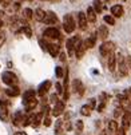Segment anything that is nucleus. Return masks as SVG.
I'll return each instance as SVG.
<instances>
[{
    "label": "nucleus",
    "mask_w": 131,
    "mask_h": 135,
    "mask_svg": "<svg viewBox=\"0 0 131 135\" xmlns=\"http://www.w3.org/2000/svg\"><path fill=\"white\" fill-rule=\"evenodd\" d=\"M44 36L50 37V39H60V33L58 28H55V27H48L47 30H44Z\"/></svg>",
    "instance_id": "nucleus-7"
},
{
    "label": "nucleus",
    "mask_w": 131,
    "mask_h": 135,
    "mask_svg": "<svg viewBox=\"0 0 131 135\" xmlns=\"http://www.w3.org/2000/svg\"><path fill=\"white\" fill-rule=\"evenodd\" d=\"M88 104H90V107H91V108L94 110V108H95V106H96V100H95V99H91Z\"/></svg>",
    "instance_id": "nucleus-40"
},
{
    "label": "nucleus",
    "mask_w": 131,
    "mask_h": 135,
    "mask_svg": "<svg viewBox=\"0 0 131 135\" xmlns=\"http://www.w3.org/2000/svg\"><path fill=\"white\" fill-rule=\"evenodd\" d=\"M6 94H7L8 96H12V98H15V96H19V95H20V90H19V87L13 86V87L7 88V90H6Z\"/></svg>",
    "instance_id": "nucleus-22"
},
{
    "label": "nucleus",
    "mask_w": 131,
    "mask_h": 135,
    "mask_svg": "<svg viewBox=\"0 0 131 135\" xmlns=\"http://www.w3.org/2000/svg\"><path fill=\"white\" fill-rule=\"evenodd\" d=\"M63 120H58L56 122V127H55V135H63V128H62Z\"/></svg>",
    "instance_id": "nucleus-31"
},
{
    "label": "nucleus",
    "mask_w": 131,
    "mask_h": 135,
    "mask_svg": "<svg viewBox=\"0 0 131 135\" xmlns=\"http://www.w3.org/2000/svg\"><path fill=\"white\" fill-rule=\"evenodd\" d=\"M124 13V9L120 4H117V6H112L111 7V15L114 17H122Z\"/></svg>",
    "instance_id": "nucleus-14"
},
{
    "label": "nucleus",
    "mask_w": 131,
    "mask_h": 135,
    "mask_svg": "<svg viewBox=\"0 0 131 135\" xmlns=\"http://www.w3.org/2000/svg\"><path fill=\"white\" fill-rule=\"evenodd\" d=\"M72 90H74L75 94H78L80 96L84 94V84L82 83L80 79H74V82H72Z\"/></svg>",
    "instance_id": "nucleus-5"
},
{
    "label": "nucleus",
    "mask_w": 131,
    "mask_h": 135,
    "mask_svg": "<svg viewBox=\"0 0 131 135\" xmlns=\"http://www.w3.org/2000/svg\"><path fill=\"white\" fill-rule=\"evenodd\" d=\"M24 106H26V110L30 112V111H32V110H33L36 106H37V99H36V98H33V99L28 100V102H27Z\"/></svg>",
    "instance_id": "nucleus-25"
},
{
    "label": "nucleus",
    "mask_w": 131,
    "mask_h": 135,
    "mask_svg": "<svg viewBox=\"0 0 131 135\" xmlns=\"http://www.w3.org/2000/svg\"><path fill=\"white\" fill-rule=\"evenodd\" d=\"M58 102H59V98H58V94H56V95H55V94H54V95H51V103H52V104L55 106V104L58 103Z\"/></svg>",
    "instance_id": "nucleus-36"
},
{
    "label": "nucleus",
    "mask_w": 131,
    "mask_h": 135,
    "mask_svg": "<svg viewBox=\"0 0 131 135\" xmlns=\"http://www.w3.org/2000/svg\"><path fill=\"white\" fill-rule=\"evenodd\" d=\"M86 15H87V19H88L90 23H95L96 22V11L94 9V7H88Z\"/></svg>",
    "instance_id": "nucleus-17"
},
{
    "label": "nucleus",
    "mask_w": 131,
    "mask_h": 135,
    "mask_svg": "<svg viewBox=\"0 0 131 135\" xmlns=\"http://www.w3.org/2000/svg\"><path fill=\"white\" fill-rule=\"evenodd\" d=\"M22 32H24L27 37H31V36H32V31H31V28H30L28 26H24V27H22Z\"/></svg>",
    "instance_id": "nucleus-32"
},
{
    "label": "nucleus",
    "mask_w": 131,
    "mask_h": 135,
    "mask_svg": "<svg viewBox=\"0 0 131 135\" xmlns=\"http://www.w3.org/2000/svg\"><path fill=\"white\" fill-rule=\"evenodd\" d=\"M86 50H87V47H86L84 42H79L78 46H76V48H75V56H76V59H79V60L82 59V57L84 56Z\"/></svg>",
    "instance_id": "nucleus-11"
},
{
    "label": "nucleus",
    "mask_w": 131,
    "mask_h": 135,
    "mask_svg": "<svg viewBox=\"0 0 131 135\" xmlns=\"http://www.w3.org/2000/svg\"><path fill=\"white\" fill-rule=\"evenodd\" d=\"M43 117H44V112H43V111L35 114V115H33V120H32V126H33V127L39 126V124L43 122Z\"/></svg>",
    "instance_id": "nucleus-18"
},
{
    "label": "nucleus",
    "mask_w": 131,
    "mask_h": 135,
    "mask_svg": "<svg viewBox=\"0 0 131 135\" xmlns=\"http://www.w3.org/2000/svg\"><path fill=\"white\" fill-rule=\"evenodd\" d=\"M103 20H104V23H107L110 26H115V17L112 16V15H106L103 17Z\"/></svg>",
    "instance_id": "nucleus-30"
},
{
    "label": "nucleus",
    "mask_w": 131,
    "mask_h": 135,
    "mask_svg": "<svg viewBox=\"0 0 131 135\" xmlns=\"http://www.w3.org/2000/svg\"><path fill=\"white\" fill-rule=\"evenodd\" d=\"M102 2H108V0H102Z\"/></svg>",
    "instance_id": "nucleus-48"
},
{
    "label": "nucleus",
    "mask_w": 131,
    "mask_h": 135,
    "mask_svg": "<svg viewBox=\"0 0 131 135\" xmlns=\"http://www.w3.org/2000/svg\"><path fill=\"white\" fill-rule=\"evenodd\" d=\"M55 71H56V76H58L59 79L63 78V68H62V67H56Z\"/></svg>",
    "instance_id": "nucleus-35"
},
{
    "label": "nucleus",
    "mask_w": 131,
    "mask_h": 135,
    "mask_svg": "<svg viewBox=\"0 0 131 135\" xmlns=\"http://www.w3.org/2000/svg\"><path fill=\"white\" fill-rule=\"evenodd\" d=\"M47 51H48V54L52 56V57H56L59 55V46L58 44H54V43H48V46H47Z\"/></svg>",
    "instance_id": "nucleus-15"
},
{
    "label": "nucleus",
    "mask_w": 131,
    "mask_h": 135,
    "mask_svg": "<svg viewBox=\"0 0 131 135\" xmlns=\"http://www.w3.org/2000/svg\"><path fill=\"white\" fill-rule=\"evenodd\" d=\"M0 119L3 122L8 120V107L7 106H2L0 104Z\"/></svg>",
    "instance_id": "nucleus-23"
},
{
    "label": "nucleus",
    "mask_w": 131,
    "mask_h": 135,
    "mask_svg": "<svg viewBox=\"0 0 131 135\" xmlns=\"http://www.w3.org/2000/svg\"><path fill=\"white\" fill-rule=\"evenodd\" d=\"M64 130H67V131L71 130V122H70V120H66V122H64Z\"/></svg>",
    "instance_id": "nucleus-39"
},
{
    "label": "nucleus",
    "mask_w": 131,
    "mask_h": 135,
    "mask_svg": "<svg viewBox=\"0 0 131 135\" xmlns=\"http://www.w3.org/2000/svg\"><path fill=\"white\" fill-rule=\"evenodd\" d=\"M117 62H118V56L115 54H111L108 56V62H107V67H108V71L110 72H114L115 68H117Z\"/></svg>",
    "instance_id": "nucleus-12"
},
{
    "label": "nucleus",
    "mask_w": 131,
    "mask_h": 135,
    "mask_svg": "<svg viewBox=\"0 0 131 135\" xmlns=\"http://www.w3.org/2000/svg\"><path fill=\"white\" fill-rule=\"evenodd\" d=\"M104 106H106V102H102V103L98 106V111H99V112H102V111H103V108H104Z\"/></svg>",
    "instance_id": "nucleus-42"
},
{
    "label": "nucleus",
    "mask_w": 131,
    "mask_h": 135,
    "mask_svg": "<svg viewBox=\"0 0 131 135\" xmlns=\"http://www.w3.org/2000/svg\"><path fill=\"white\" fill-rule=\"evenodd\" d=\"M55 88H56V94L60 95V94H64V88L59 84V83H55Z\"/></svg>",
    "instance_id": "nucleus-34"
},
{
    "label": "nucleus",
    "mask_w": 131,
    "mask_h": 135,
    "mask_svg": "<svg viewBox=\"0 0 131 135\" xmlns=\"http://www.w3.org/2000/svg\"><path fill=\"white\" fill-rule=\"evenodd\" d=\"M2 80H3V83H6L7 86H11V87L16 86L17 82H19L17 80V76L12 71H4L2 74Z\"/></svg>",
    "instance_id": "nucleus-2"
},
{
    "label": "nucleus",
    "mask_w": 131,
    "mask_h": 135,
    "mask_svg": "<svg viewBox=\"0 0 131 135\" xmlns=\"http://www.w3.org/2000/svg\"><path fill=\"white\" fill-rule=\"evenodd\" d=\"M76 19H78V26H79V28H80L82 31L87 30V22H88L87 15H86L84 12L79 11V12H78V15H76Z\"/></svg>",
    "instance_id": "nucleus-4"
},
{
    "label": "nucleus",
    "mask_w": 131,
    "mask_h": 135,
    "mask_svg": "<svg viewBox=\"0 0 131 135\" xmlns=\"http://www.w3.org/2000/svg\"><path fill=\"white\" fill-rule=\"evenodd\" d=\"M114 50H115L114 42H103L102 46L99 47V52H100V55L104 56V57H108L112 52H114Z\"/></svg>",
    "instance_id": "nucleus-3"
},
{
    "label": "nucleus",
    "mask_w": 131,
    "mask_h": 135,
    "mask_svg": "<svg viewBox=\"0 0 131 135\" xmlns=\"http://www.w3.org/2000/svg\"><path fill=\"white\" fill-rule=\"evenodd\" d=\"M35 95H36V91H35V90H27V91L23 94V103L26 104L28 100L33 99V98H35Z\"/></svg>",
    "instance_id": "nucleus-20"
},
{
    "label": "nucleus",
    "mask_w": 131,
    "mask_h": 135,
    "mask_svg": "<svg viewBox=\"0 0 131 135\" xmlns=\"http://www.w3.org/2000/svg\"><path fill=\"white\" fill-rule=\"evenodd\" d=\"M51 82L50 80H46V82H43L40 86H39V88H37V94H39L40 96H44L47 92H48V90L51 88Z\"/></svg>",
    "instance_id": "nucleus-13"
},
{
    "label": "nucleus",
    "mask_w": 131,
    "mask_h": 135,
    "mask_svg": "<svg viewBox=\"0 0 131 135\" xmlns=\"http://www.w3.org/2000/svg\"><path fill=\"white\" fill-rule=\"evenodd\" d=\"M107 127H108V131L110 132H118V130H119V126H118V122L117 120H110Z\"/></svg>",
    "instance_id": "nucleus-26"
},
{
    "label": "nucleus",
    "mask_w": 131,
    "mask_h": 135,
    "mask_svg": "<svg viewBox=\"0 0 131 135\" xmlns=\"http://www.w3.org/2000/svg\"><path fill=\"white\" fill-rule=\"evenodd\" d=\"M79 42H80V40H79V37H78V36H74V37H71V39H68V40H67L66 47H67V51H68V54H70V55L75 51V48H76V46H78V43H79Z\"/></svg>",
    "instance_id": "nucleus-6"
},
{
    "label": "nucleus",
    "mask_w": 131,
    "mask_h": 135,
    "mask_svg": "<svg viewBox=\"0 0 131 135\" xmlns=\"http://www.w3.org/2000/svg\"><path fill=\"white\" fill-rule=\"evenodd\" d=\"M2 4H3V7H8L9 4H12V0H3Z\"/></svg>",
    "instance_id": "nucleus-41"
},
{
    "label": "nucleus",
    "mask_w": 131,
    "mask_h": 135,
    "mask_svg": "<svg viewBox=\"0 0 131 135\" xmlns=\"http://www.w3.org/2000/svg\"><path fill=\"white\" fill-rule=\"evenodd\" d=\"M64 111V100H59L58 103H56L54 107H52V117H59V115H62Z\"/></svg>",
    "instance_id": "nucleus-10"
},
{
    "label": "nucleus",
    "mask_w": 131,
    "mask_h": 135,
    "mask_svg": "<svg viewBox=\"0 0 131 135\" xmlns=\"http://www.w3.org/2000/svg\"><path fill=\"white\" fill-rule=\"evenodd\" d=\"M122 111H123L122 108H118V110H115V114H114V115H115V118L120 117V115H122Z\"/></svg>",
    "instance_id": "nucleus-43"
},
{
    "label": "nucleus",
    "mask_w": 131,
    "mask_h": 135,
    "mask_svg": "<svg viewBox=\"0 0 131 135\" xmlns=\"http://www.w3.org/2000/svg\"><path fill=\"white\" fill-rule=\"evenodd\" d=\"M6 42V33L3 31H0V47H2V44Z\"/></svg>",
    "instance_id": "nucleus-37"
},
{
    "label": "nucleus",
    "mask_w": 131,
    "mask_h": 135,
    "mask_svg": "<svg viewBox=\"0 0 131 135\" xmlns=\"http://www.w3.org/2000/svg\"><path fill=\"white\" fill-rule=\"evenodd\" d=\"M67 56H66V52H60V62H66Z\"/></svg>",
    "instance_id": "nucleus-44"
},
{
    "label": "nucleus",
    "mask_w": 131,
    "mask_h": 135,
    "mask_svg": "<svg viewBox=\"0 0 131 135\" xmlns=\"http://www.w3.org/2000/svg\"><path fill=\"white\" fill-rule=\"evenodd\" d=\"M75 127H76V134H80L82 131H83V122L82 120H76V126H75Z\"/></svg>",
    "instance_id": "nucleus-33"
},
{
    "label": "nucleus",
    "mask_w": 131,
    "mask_h": 135,
    "mask_svg": "<svg viewBox=\"0 0 131 135\" xmlns=\"http://www.w3.org/2000/svg\"><path fill=\"white\" fill-rule=\"evenodd\" d=\"M63 28L66 31V33H72L76 28V23H75V19L71 13H67L64 15L63 17Z\"/></svg>",
    "instance_id": "nucleus-1"
},
{
    "label": "nucleus",
    "mask_w": 131,
    "mask_h": 135,
    "mask_svg": "<svg viewBox=\"0 0 131 135\" xmlns=\"http://www.w3.org/2000/svg\"><path fill=\"white\" fill-rule=\"evenodd\" d=\"M23 17L27 19V20H31L32 17H35V12L31 8H24L23 9Z\"/></svg>",
    "instance_id": "nucleus-28"
},
{
    "label": "nucleus",
    "mask_w": 131,
    "mask_h": 135,
    "mask_svg": "<svg viewBox=\"0 0 131 135\" xmlns=\"http://www.w3.org/2000/svg\"><path fill=\"white\" fill-rule=\"evenodd\" d=\"M44 24H48V26H54V24H58V16H56L55 12L52 11H48L47 15H46V19H44Z\"/></svg>",
    "instance_id": "nucleus-8"
},
{
    "label": "nucleus",
    "mask_w": 131,
    "mask_h": 135,
    "mask_svg": "<svg viewBox=\"0 0 131 135\" xmlns=\"http://www.w3.org/2000/svg\"><path fill=\"white\" fill-rule=\"evenodd\" d=\"M46 15H47V12L44 9H42V8H36L35 9V19L37 22H44Z\"/></svg>",
    "instance_id": "nucleus-19"
},
{
    "label": "nucleus",
    "mask_w": 131,
    "mask_h": 135,
    "mask_svg": "<svg viewBox=\"0 0 131 135\" xmlns=\"http://www.w3.org/2000/svg\"><path fill=\"white\" fill-rule=\"evenodd\" d=\"M23 120H24L23 112H22V111H16L15 115H13V119H12L13 124H15V126H20V124H23Z\"/></svg>",
    "instance_id": "nucleus-16"
},
{
    "label": "nucleus",
    "mask_w": 131,
    "mask_h": 135,
    "mask_svg": "<svg viewBox=\"0 0 131 135\" xmlns=\"http://www.w3.org/2000/svg\"><path fill=\"white\" fill-rule=\"evenodd\" d=\"M118 66H119V74L122 76H126L128 74V70H127V64H126V60L122 55H118Z\"/></svg>",
    "instance_id": "nucleus-9"
},
{
    "label": "nucleus",
    "mask_w": 131,
    "mask_h": 135,
    "mask_svg": "<svg viewBox=\"0 0 131 135\" xmlns=\"http://www.w3.org/2000/svg\"><path fill=\"white\" fill-rule=\"evenodd\" d=\"M43 124H44L46 127H50V126H51V118H50V117H46L44 120H43Z\"/></svg>",
    "instance_id": "nucleus-38"
},
{
    "label": "nucleus",
    "mask_w": 131,
    "mask_h": 135,
    "mask_svg": "<svg viewBox=\"0 0 131 135\" xmlns=\"http://www.w3.org/2000/svg\"><path fill=\"white\" fill-rule=\"evenodd\" d=\"M13 135H27L26 132H22V131H17V132H15Z\"/></svg>",
    "instance_id": "nucleus-46"
},
{
    "label": "nucleus",
    "mask_w": 131,
    "mask_h": 135,
    "mask_svg": "<svg viewBox=\"0 0 131 135\" xmlns=\"http://www.w3.org/2000/svg\"><path fill=\"white\" fill-rule=\"evenodd\" d=\"M2 2H3V0H0V3H2Z\"/></svg>",
    "instance_id": "nucleus-49"
},
{
    "label": "nucleus",
    "mask_w": 131,
    "mask_h": 135,
    "mask_svg": "<svg viewBox=\"0 0 131 135\" xmlns=\"http://www.w3.org/2000/svg\"><path fill=\"white\" fill-rule=\"evenodd\" d=\"M91 111H92V108L90 107V104H84V106L80 108V114L84 115V117H90V115H91Z\"/></svg>",
    "instance_id": "nucleus-29"
},
{
    "label": "nucleus",
    "mask_w": 131,
    "mask_h": 135,
    "mask_svg": "<svg viewBox=\"0 0 131 135\" xmlns=\"http://www.w3.org/2000/svg\"><path fill=\"white\" fill-rule=\"evenodd\" d=\"M42 2H50V0H42Z\"/></svg>",
    "instance_id": "nucleus-47"
},
{
    "label": "nucleus",
    "mask_w": 131,
    "mask_h": 135,
    "mask_svg": "<svg viewBox=\"0 0 131 135\" xmlns=\"http://www.w3.org/2000/svg\"><path fill=\"white\" fill-rule=\"evenodd\" d=\"M95 43H96V36H94V35L87 37V39L84 40V44H86L87 48H94L95 47Z\"/></svg>",
    "instance_id": "nucleus-24"
},
{
    "label": "nucleus",
    "mask_w": 131,
    "mask_h": 135,
    "mask_svg": "<svg viewBox=\"0 0 131 135\" xmlns=\"http://www.w3.org/2000/svg\"><path fill=\"white\" fill-rule=\"evenodd\" d=\"M98 37H100L102 40H104V39L108 37V28L106 26H100L98 28Z\"/></svg>",
    "instance_id": "nucleus-21"
},
{
    "label": "nucleus",
    "mask_w": 131,
    "mask_h": 135,
    "mask_svg": "<svg viewBox=\"0 0 131 135\" xmlns=\"http://www.w3.org/2000/svg\"><path fill=\"white\" fill-rule=\"evenodd\" d=\"M92 7H94V9L96 11V13H100V12L103 11L102 0H94V2H92Z\"/></svg>",
    "instance_id": "nucleus-27"
},
{
    "label": "nucleus",
    "mask_w": 131,
    "mask_h": 135,
    "mask_svg": "<svg viewBox=\"0 0 131 135\" xmlns=\"http://www.w3.org/2000/svg\"><path fill=\"white\" fill-rule=\"evenodd\" d=\"M118 135H126V130L124 128H119L118 130Z\"/></svg>",
    "instance_id": "nucleus-45"
}]
</instances>
